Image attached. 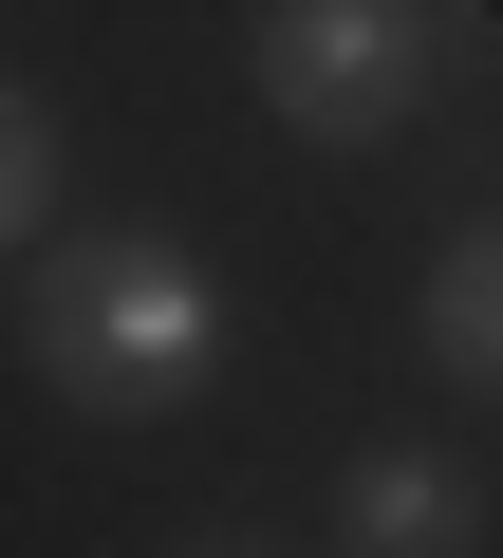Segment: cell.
Listing matches in <instances>:
<instances>
[{
    "label": "cell",
    "mask_w": 503,
    "mask_h": 558,
    "mask_svg": "<svg viewBox=\"0 0 503 558\" xmlns=\"http://www.w3.org/2000/svg\"><path fill=\"white\" fill-rule=\"evenodd\" d=\"M20 354H38L57 410H94V428H168V410L205 391V354H224V299H205L187 242L94 223V242H38V260H20Z\"/></svg>",
    "instance_id": "6da1fadb"
},
{
    "label": "cell",
    "mask_w": 503,
    "mask_h": 558,
    "mask_svg": "<svg viewBox=\"0 0 503 558\" xmlns=\"http://www.w3.org/2000/svg\"><path fill=\"white\" fill-rule=\"evenodd\" d=\"M242 57H262V112L299 149H392L429 112V20L410 0H262Z\"/></svg>",
    "instance_id": "7a4b0ae2"
},
{
    "label": "cell",
    "mask_w": 503,
    "mask_h": 558,
    "mask_svg": "<svg viewBox=\"0 0 503 558\" xmlns=\"http://www.w3.org/2000/svg\"><path fill=\"white\" fill-rule=\"evenodd\" d=\"M336 558H484V502H466V465H429V447H373V465L336 484Z\"/></svg>",
    "instance_id": "3957f363"
},
{
    "label": "cell",
    "mask_w": 503,
    "mask_h": 558,
    "mask_svg": "<svg viewBox=\"0 0 503 558\" xmlns=\"http://www.w3.org/2000/svg\"><path fill=\"white\" fill-rule=\"evenodd\" d=\"M429 354H447L466 391H503V223H466V242L429 260Z\"/></svg>",
    "instance_id": "277c9868"
},
{
    "label": "cell",
    "mask_w": 503,
    "mask_h": 558,
    "mask_svg": "<svg viewBox=\"0 0 503 558\" xmlns=\"http://www.w3.org/2000/svg\"><path fill=\"white\" fill-rule=\"evenodd\" d=\"M0 223H20V260L57 242V94H0Z\"/></svg>",
    "instance_id": "5b68a950"
},
{
    "label": "cell",
    "mask_w": 503,
    "mask_h": 558,
    "mask_svg": "<svg viewBox=\"0 0 503 558\" xmlns=\"http://www.w3.org/2000/svg\"><path fill=\"white\" fill-rule=\"evenodd\" d=\"M205 558H262V539H205Z\"/></svg>",
    "instance_id": "8992f818"
}]
</instances>
